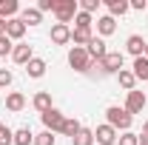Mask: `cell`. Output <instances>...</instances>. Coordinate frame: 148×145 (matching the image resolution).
<instances>
[{
    "label": "cell",
    "instance_id": "d6a6232c",
    "mask_svg": "<svg viewBox=\"0 0 148 145\" xmlns=\"http://www.w3.org/2000/svg\"><path fill=\"white\" fill-rule=\"evenodd\" d=\"M37 9H40V12H54V9H57V0H40Z\"/></svg>",
    "mask_w": 148,
    "mask_h": 145
},
{
    "label": "cell",
    "instance_id": "7c38bea8",
    "mask_svg": "<svg viewBox=\"0 0 148 145\" xmlns=\"http://www.w3.org/2000/svg\"><path fill=\"white\" fill-rule=\"evenodd\" d=\"M125 49H128V54H134V60L143 57V51H145V37L143 34H131L128 40H125Z\"/></svg>",
    "mask_w": 148,
    "mask_h": 145
},
{
    "label": "cell",
    "instance_id": "d6986e66",
    "mask_svg": "<svg viewBox=\"0 0 148 145\" xmlns=\"http://www.w3.org/2000/svg\"><path fill=\"white\" fill-rule=\"evenodd\" d=\"M26 74H29V77H34V80H40V77L46 74V60H40V57L29 60V66H26Z\"/></svg>",
    "mask_w": 148,
    "mask_h": 145
},
{
    "label": "cell",
    "instance_id": "f546056e",
    "mask_svg": "<svg viewBox=\"0 0 148 145\" xmlns=\"http://www.w3.org/2000/svg\"><path fill=\"white\" fill-rule=\"evenodd\" d=\"M0 145H14V131L12 128L3 125V131H0Z\"/></svg>",
    "mask_w": 148,
    "mask_h": 145
},
{
    "label": "cell",
    "instance_id": "7402d4cb",
    "mask_svg": "<svg viewBox=\"0 0 148 145\" xmlns=\"http://www.w3.org/2000/svg\"><path fill=\"white\" fill-rule=\"evenodd\" d=\"M131 71H134L137 80H148V60H145V57H137L134 66H131Z\"/></svg>",
    "mask_w": 148,
    "mask_h": 145
},
{
    "label": "cell",
    "instance_id": "f35d334b",
    "mask_svg": "<svg viewBox=\"0 0 148 145\" xmlns=\"http://www.w3.org/2000/svg\"><path fill=\"white\" fill-rule=\"evenodd\" d=\"M0 131H3V122H0Z\"/></svg>",
    "mask_w": 148,
    "mask_h": 145
},
{
    "label": "cell",
    "instance_id": "5b68a950",
    "mask_svg": "<svg viewBox=\"0 0 148 145\" xmlns=\"http://www.w3.org/2000/svg\"><path fill=\"white\" fill-rule=\"evenodd\" d=\"M145 105H148V100H145V94H143V91H128V97H125V105H123V108L134 117V114H143Z\"/></svg>",
    "mask_w": 148,
    "mask_h": 145
},
{
    "label": "cell",
    "instance_id": "cb8c5ba5",
    "mask_svg": "<svg viewBox=\"0 0 148 145\" xmlns=\"http://www.w3.org/2000/svg\"><path fill=\"white\" fill-rule=\"evenodd\" d=\"M74 145H94V131L91 128H80V134L71 140Z\"/></svg>",
    "mask_w": 148,
    "mask_h": 145
},
{
    "label": "cell",
    "instance_id": "277c9868",
    "mask_svg": "<svg viewBox=\"0 0 148 145\" xmlns=\"http://www.w3.org/2000/svg\"><path fill=\"white\" fill-rule=\"evenodd\" d=\"M123 63H125L123 51H108L97 66H100V74H120L123 71Z\"/></svg>",
    "mask_w": 148,
    "mask_h": 145
},
{
    "label": "cell",
    "instance_id": "4fadbf2b",
    "mask_svg": "<svg viewBox=\"0 0 148 145\" xmlns=\"http://www.w3.org/2000/svg\"><path fill=\"white\" fill-rule=\"evenodd\" d=\"M20 20H23L26 26H40V23H43V12H40L37 6H26V9L20 12Z\"/></svg>",
    "mask_w": 148,
    "mask_h": 145
},
{
    "label": "cell",
    "instance_id": "2e32d148",
    "mask_svg": "<svg viewBox=\"0 0 148 145\" xmlns=\"http://www.w3.org/2000/svg\"><path fill=\"white\" fill-rule=\"evenodd\" d=\"M91 40H94L91 29H71V43H74V46H83V49H86Z\"/></svg>",
    "mask_w": 148,
    "mask_h": 145
},
{
    "label": "cell",
    "instance_id": "d590c367",
    "mask_svg": "<svg viewBox=\"0 0 148 145\" xmlns=\"http://www.w3.org/2000/svg\"><path fill=\"white\" fill-rule=\"evenodd\" d=\"M6 34V20H0V37Z\"/></svg>",
    "mask_w": 148,
    "mask_h": 145
},
{
    "label": "cell",
    "instance_id": "74e56055",
    "mask_svg": "<svg viewBox=\"0 0 148 145\" xmlns=\"http://www.w3.org/2000/svg\"><path fill=\"white\" fill-rule=\"evenodd\" d=\"M143 57H145V60H148V43H145V51H143Z\"/></svg>",
    "mask_w": 148,
    "mask_h": 145
},
{
    "label": "cell",
    "instance_id": "ba28073f",
    "mask_svg": "<svg viewBox=\"0 0 148 145\" xmlns=\"http://www.w3.org/2000/svg\"><path fill=\"white\" fill-rule=\"evenodd\" d=\"M86 51H88V57H91L94 63H100L103 57L108 54V49H106V40H103V37H97V34H94V40H91V43H88V46H86Z\"/></svg>",
    "mask_w": 148,
    "mask_h": 145
},
{
    "label": "cell",
    "instance_id": "e575fe53",
    "mask_svg": "<svg viewBox=\"0 0 148 145\" xmlns=\"http://www.w3.org/2000/svg\"><path fill=\"white\" fill-rule=\"evenodd\" d=\"M140 145H148V134H140Z\"/></svg>",
    "mask_w": 148,
    "mask_h": 145
},
{
    "label": "cell",
    "instance_id": "4dcf8cb0",
    "mask_svg": "<svg viewBox=\"0 0 148 145\" xmlns=\"http://www.w3.org/2000/svg\"><path fill=\"white\" fill-rule=\"evenodd\" d=\"M97 9H100V0H83V3H80V12H86V14H91Z\"/></svg>",
    "mask_w": 148,
    "mask_h": 145
},
{
    "label": "cell",
    "instance_id": "8d00e7d4",
    "mask_svg": "<svg viewBox=\"0 0 148 145\" xmlns=\"http://www.w3.org/2000/svg\"><path fill=\"white\" fill-rule=\"evenodd\" d=\"M143 134H148V120H145V125H143Z\"/></svg>",
    "mask_w": 148,
    "mask_h": 145
},
{
    "label": "cell",
    "instance_id": "484cf974",
    "mask_svg": "<svg viewBox=\"0 0 148 145\" xmlns=\"http://www.w3.org/2000/svg\"><path fill=\"white\" fill-rule=\"evenodd\" d=\"M91 14H86V12H77V17H74V29H91Z\"/></svg>",
    "mask_w": 148,
    "mask_h": 145
},
{
    "label": "cell",
    "instance_id": "f1b7e54d",
    "mask_svg": "<svg viewBox=\"0 0 148 145\" xmlns=\"http://www.w3.org/2000/svg\"><path fill=\"white\" fill-rule=\"evenodd\" d=\"M12 51H14V43H12V40H9V37L3 34V37H0V57H6V54H12Z\"/></svg>",
    "mask_w": 148,
    "mask_h": 145
},
{
    "label": "cell",
    "instance_id": "8fae6325",
    "mask_svg": "<svg viewBox=\"0 0 148 145\" xmlns=\"http://www.w3.org/2000/svg\"><path fill=\"white\" fill-rule=\"evenodd\" d=\"M23 34H26V23H23L20 17L6 20V37H9V40H20Z\"/></svg>",
    "mask_w": 148,
    "mask_h": 145
},
{
    "label": "cell",
    "instance_id": "52a82bcc",
    "mask_svg": "<svg viewBox=\"0 0 148 145\" xmlns=\"http://www.w3.org/2000/svg\"><path fill=\"white\" fill-rule=\"evenodd\" d=\"M94 142L100 145H117V131L106 122V125H97V131H94Z\"/></svg>",
    "mask_w": 148,
    "mask_h": 145
},
{
    "label": "cell",
    "instance_id": "30bf717a",
    "mask_svg": "<svg viewBox=\"0 0 148 145\" xmlns=\"http://www.w3.org/2000/svg\"><path fill=\"white\" fill-rule=\"evenodd\" d=\"M51 43H57V46L71 43V29L63 26V23H54V26H51Z\"/></svg>",
    "mask_w": 148,
    "mask_h": 145
},
{
    "label": "cell",
    "instance_id": "e0dca14e",
    "mask_svg": "<svg viewBox=\"0 0 148 145\" xmlns=\"http://www.w3.org/2000/svg\"><path fill=\"white\" fill-rule=\"evenodd\" d=\"M17 12H20V3H17V0H0V20L17 17Z\"/></svg>",
    "mask_w": 148,
    "mask_h": 145
},
{
    "label": "cell",
    "instance_id": "4316f807",
    "mask_svg": "<svg viewBox=\"0 0 148 145\" xmlns=\"http://www.w3.org/2000/svg\"><path fill=\"white\" fill-rule=\"evenodd\" d=\"M34 145H54V134H51V131L34 134Z\"/></svg>",
    "mask_w": 148,
    "mask_h": 145
},
{
    "label": "cell",
    "instance_id": "5bb4252c",
    "mask_svg": "<svg viewBox=\"0 0 148 145\" xmlns=\"http://www.w3.org/2000/svg\"><path fill=\"white\" fill-rule=\"evenodd\" d=\"M32 105H34L40 114L51 111V108H54V105H51V94H49V91H37V94H34V100H32Z\"/></svg>",
    "mask_w": 148,
    "mask_h": 145
},
{
    "label": "cell",
    "instance_id": "d4e9b609",
    "mask_svg": "<svg viewBox=\"0 0 148 145\" xmlns=\"http://www.w3.org/2000/svg\"><path fill=\"white\" fill-rule=\"evenodd\" d=\"M80 128H83V125H80L77 120H71V117H66V122H63V131H60V134H66V137H71V140H74V137L80 134Z\"/></svg>",
    "mask_w": 148,
    "mask_h": 145
},
{
    "label": "cell",
    "instance_id": "836d02e7",
    "mask_svg": "<svg viewBox=\"0 0 148 145\" xmlns=\"http://www.w3.org/2000/svg\"><path fill=\"white\" fill-rule=\"evenodd\" d=\"M145 6H148L145 0H131V3H128V9H134V12H143Z\"/></svg>",
    "mask_w": 148,
    "mask_h": 145
},
{
    "label": "cell",
    "instance_id": "1f68e13d",
    "mask_svg": "<svg viewBox=\"0 0 148 145\" xmlns=\"http://www.w3.org/2000/svg\"><path fill=\"white\" fill-rule=\"evenodd\" d=\"M12 80H14V77H12L9 68H0V88H9V85H12Z\"/></svg>",
    "mask_w": 148,
    "mask_h": 145
},
{
    "label": "cell",
    "instance_id": "ffe728a7",
    "mask_svg": "<svg viewBox=\"0 0 148 145\" xmlns=\"http://www.w3.org/2000/svg\"><path fill=\"white\" fill-rule=\"evenodd\" d=\"M14 145H34V134H32V128H17L14 131Z\"/></svg>",
    "mask_w": 148,
    "mask_h": 145
},
{
    "label": "cell",
    "instance_id": "ac0fdd59",
    "mask_svg": "<svg viewBox=\"0 0 148 145\" xmlns=\"http://www.w3.org/2000/svg\"><path fill=\"white\" fill-rule=\"evenodd\" d=\"M6 108L14 111V114H17V111H23V108H26V97H23L20 91H12V94L6 97Z\"/></svg>",
    "mask_w": 148,
    "mask_h": 145
},
{
    "label": "cell",
    "instance_id": "6da1fadb",
    "mask_svg": "<svg viewBox=\"0 0 148 145\" xmlns=\"http://www.w3.org/2000/svg\"><path fill=\"white\" fill-rule=\"evenodd\" d=\"M106 120H108V125L114 128V131H128L131 122H134V117H131L125 108H120V105H111V108L106 111Z\"/></svg>",
    "mask_w": 148,
    "mask_h": 145
},
{
    "label": "cell",
    "instance_id": "83f0119b",
    "mask_svg": "<svg viewBox=\"0 0 148 145\" xmlns=\"http://www.w3.org/2000/svg\"><path fill=\"white\" fill-rule=\"evenodd\" d=\"M117 145H140V137H137V134H131V131H125V134L117 140Z\"/></svg>",
    "mask_w": 148,
    "mask_h": 145
},
{
    "label": "cell",
    "instance_id": "3957f363",
    "mask_svg": "<svg viewBox=\"0 0 148 145\" xmlns=\"http://www.w3.org/2000/svg\"><path fill=\"white\" fill-rule=\"evenodd\" d=\"M77 12H80V3H77V0H57V9H54L57 23L69 26V23L77 17Z\"/></svg>",
    "mask_w": 148,
    "mask_h": 145
},
{
    "label": "cell",
    "instance_id": "9a60e30c",
    "mask_svg": "<svg viewBox=\"0 0 148 145\" xmlns=\"http://www.w3.org/2000/svg\"><path fill=\"white\" fill-rule=\"evenodd\" d=\"M114 31H117V20L111 17V14H106V17L97 20V34L100 37H108V34H114Z\"/></svg>",
    "mask_w": 148,
    "mask_h": 145
},
{
    "label": "cell",
    "instance_id": "9c48e42d",
    "mask_svg": "<svg viewBox=\"0 0 148 145\" xmlns=\"http://www.w3.org/2000/svg\"><path fill=\"white\" fill-rule=\"evenodd\" d=\"M12 60L20 63V66H29V60H34L32 46H29V43H17V46H14V51H12Z\"/></svg>",
    "mask_w": 148,
    "mask_h": 145
},
{
    "label": "cell",
    "instance_id": "44dd1931",
    "mask_svg": "<svg viewBox=\"0 0 148 145\" xmlns=\"http://www.w3.org/2000/svg\"><path fill=\"white\" fill-rule=\"evenodd\" d=\"M106 6H108V14H111V17H123V14L128 12V0H108Z\"/></svg>",
    "mask_w": 148,
    "mask_h": 145
},
{
    "label": "cell",
    "instance_id": "8992f818",
    "mask_svg": "<svg viewBox=\"0 0 148 145\" xmlns=\"http://www.w3.org/2000/svg\"><path fill=\"white\" fill-rule=\"evenodd\" d=\"M43 117V125H46V131H63V122H66V117L60 114L57 108H51V111H46V114H40Z\"/></svg>",
    "mask_w": 148,
    "mask_h": 145
},
{
    "label": "cell",
    "instance_id": "603a6c76",
    "mask_svg": "<svg viewBox=\"0 0 148 145\" xmlns=\"http://www.w3.org/2000/svg\"><path fill=\"white\" fill-rule=\"evenodd\" d=\"M117 80H120V85L125 91H134V85H137V77H134V71H128V68H123V71L117 74Z\"/></svg>",
    "mask_w": 148,
    "mask_h": 145
},
{
    "label": "cell",
    "instance_id": "7a4b0ae2",
    "mask_svg": "<svg viewBox=\"0 0 148 145\" xmlns=\"http://www.w3.org/2000/svg\"><path fill=\"white\" fill-rule=\"evenodd\" d=\"M69 66H71L74 71H80V74H88L91 66H94V60L88 57V51L83 46H74L71 51H69Z\"/></svg>",
    "mask_w": 148,
    "mask_h": 145
}]
</instances>
